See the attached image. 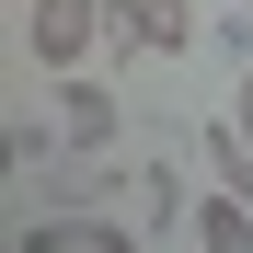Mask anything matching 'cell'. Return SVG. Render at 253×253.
Masks as SVG:
<instances>
[{"label":"cell","mask_w":253,"mask_h":253,"mask_svg":"<svg viewBox=\"0 0 253 253\" xmlns=\"http://www.w3.org/2000/svg\"><path fill=\"white\" fill-rule=\"evenodd\" d=\"M104 46L115 58H173V46H196V12L184 0H104Z\"/></svg>","instance_id":"6da1fadb"},{"label":"cell","mask_w":253,"mask_h":253,"mask_svg":"<svg viewBox=\"0 0 253 253\" xmlns=\"http://www.w3.org/2000/svg\"><path fill=\"white\" fill-rule=\"evenodd\" d=\"M242 12H253V0H242Z\"/></svg>","instance_id":"8fae6325"},{"label":"cell","mask_w":253,"mask_h":253,"mask_svg":"<svg viewBox=\"0 0 253 253\" xmlns=\"http://www.w3.org/2000/svg\"><path fill=\"white\" fill-rule=\"evenodd\" d=\"M58 138L69 150H115V92L92 69H58Z\"/></svg>","instance_id":"277c9868"},{"label":"cell","mask_w":253,"mask_h":253,"mask_svg":"<svg viewBox=\"0 0 253 253\" xmlns=\"http://www.w3.org/2000/svg\"><path fill=\"white\" fill-rule=\"evenodd\" d=\"M12 253H138V230L126 219H104V207H46Z\"/></svg>","instance_id":"3957f363"},{"label":"cell","mask_w":253,"mask_h":253,"mask_svg":"<svg viewBox=\"0 0 253 253\" xmlns=\"http://www.w3.org/2000/svg\"><path fill=\"white\" fill-rule=\"evenodd\" d=\"M184 219H196L184 173H173V161H138V230H184Z\"/></svg>","instance_id":"8992f818"},{"label":"cell","mask_w":253,"mask_h":253,"mask_svg":"<svg viewBox=\"0 0 253 253\" xmlns=\"http://www.w3.org/2000/svg\"><path fill=\"white\" fill-rule=\"evenodd\" d=\"M0 150H12V173H46V126H35V115H12V138H0Z\"/></svg>","instance_id":"ba28073f"},{"label":"cell","mask_w":253,"mask_h":253,"mask_svg":"<svg viewBox=\"0 0 253 253\" xmlns=\"http://www.w3.org/2000/svg\"><path fill=\"white\" fill-rule=\"evenodd\" d=\"M23 46L46 58V69H81L104 46V0H23Z\"/></svg>","instance_id":"7a4b0ae2"},{"label":"cell","mask_w":253,"mask_h":253,"mask_svg":"<svg viewBox=\"0 0 253 253\" xmlns=\"http://www.w3.org/2000/svg\"><path fill=\"white\" fill-rule=\"evenodd\" d=\"M173 253H196V242H173Z\"/></svg>","instance_id":"30bf717a"},{"label":"cell","mask_w":253,"mask_h":253,"mask_svg":"<svg viewBox=\"0 0 253 253\" xmlns=\"http://www.w3.org/2000/svg\"><path fill=\"white\" fill-rule=\"evenodd\" d=\"M184 242H196V253H253V196H230V184H219V196H196Z\"/></svg>","instance_id":"5b68a950"},{"label":"cell","mask_w":253,"mask_h":253,"mask_svg":"<svg viewBox=\"0 0 253 253\" xmlns=\"http://www.w3.org/2000/svg\"><path fill=\"white\" fill-rule=\"evenodd\" d=\"M196 150H207V173H219L230 196H253V138H242L230 115H207V126H196Z\"/></svg>","instance_id":"52a82bcc"},{"label":"cell","mask_w":253,"mask_h":253,"mask_svg":"<svg viewBox=\"0 0 253 253\" xmlns=\"http://www.w3.org/2000/svg\"><path fill=\"white\" fill-rule=\"evenodd\" d=\"M230 126H242V138H253V58H242V92H230Z\"/></svg>","instance_id":"9c48e42d"}]
</instances>
